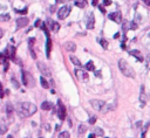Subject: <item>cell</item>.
Masks as SVG:
<instances>
[{
  "label": "cell",
  "mask_w": 150,
  "mask_h": 138,
  "mask_svg": "<svg viewBox=\"0 0 150 138\" xmlns=\"http://www.w3.org/2000/svg\"><path fill=\"white\" fill-rule=\"evenodd\" d=\"M75 6L80 8H85L87 6V0H75Z\"/></svg>",
  "instance_id": "18"
},
{
  "label": "cell",
  "mask_w": 150,
  "mask_h": 138,
  "mask_svg": "<svg viewBox=\"0 0 150 138\" xmlns=\"http://www.w3.org/2000/svg\"><path fill=\"white\" fill-rule=\"evenodd\" d=\"M29 50H31V55H32L33 58H37V54L34 53V50L32 49V47H29Z\"/></svg>",
  "instance_id": "40"
},
{
  "label": "cell",
  "mask_w": 150,
  "mask_h": 138,
  "mask_svg": "<svg viewBox=\"0 0 150 138\" xmlns=\"http://www.w3.org/2000/svg\"><path fill=\"white\" fill-rule=\"evenodd\" d=\"M86 26H87L88 29H93L94 26H95V18H94V14H93V13H90L89 16H88V20H87Z\"/></svg>",
  "instance_id": "13"
},
{
  "label": "cell",
  "mask_w": 150,
  "mask_h": 138,
  "mask_svg": "<svg viewBox=\"0 0 150 138\" xmlns=\"http://www.w3.org/2000/svg\"><path fill=\"white\" fill-rule=\"evenodd\" d=\"M41 25H42V21H41V20H39V19H38L37 21H35V23H34V26L35 27H41Z\"/></svg>",
  "instance_id": "35"
},
{
  "label": "cell",
  "mask_w": 150,
  "mask_h": 138,
  "mask_svg": "<svg viewBox=\"0 0 150 138\" xmlns=\"http://www.w3.org/2000/svg\"><path fill=\"white\" fill-rule=\"evenodd\" d=\"M7 130H8V126L6 124H1L0 125V135H5L7 132Z\"/></svg>",
  "instance_id": "25"
},
{
  "label": "cell",
  "mask_w": 150,
  "mask_h": 138,
  "mask_svg": "<svg viewBox=\"0 0 150 138\" xmlns=\"http://www.w3.org/2000/svg\"><path fill=\"white\" fill-rule=\"evenodd\" d=\"M56 1V4H60V2H64L66 0H55Z\"/></svg>",
  "instance_id": "50"
},
{
  "label": "cell",
  "mask_w": 150,
  "mask_h": 138,
  "mask_svg": "<svg viewBox=\"0 0 150 138\" xmlns=\"http://www.w3.org/2000/svg\"><path fill=\"white\" fill-rule=\"evenodd\" d=\"M129 28H130V22L124 21V22H123V32H124V34L127 33V31H128Z\"/></svg>",
  "instance_id": "29"
},
{
  "label": "cell",
  "mask_w": 150,
  "mask_h": 138,
  "mask_svg": "<svg viewBox=\"0 0 150 138\" xmlns=\"http://www.w3.org/2000/svg\"><path fill=\"white\" fill-rule=\"evenodd\" d=\"M26 138H31V137H26Z\"/></svg>",
  "instance_id": "54"
},
{
  "label": "cell",
  "mask_w": 150,
  "mask_h": 138,
  "mask_svg": "<svg viewBox=\"0 0 150 138\" xmlns=\"http://www.w3.org/2000/svg\"><path fill=\"white\" fill-rule=\"evenodd\" d=\"M46 23L48 25L49 28H50V29H52L53 32H59V29H60V25L58 23V22H55V21H53V20H50V19H48Z\"/></svg>",
  "instance_id": "12"
},
{
  "label": "cell",
  "mask_w": 150,
  "mask_h": 138,
  "mask_svg": "<svg viewBox=\"0 0 150 138\" xmlns=\"http://www.w3.org/2000/svg\"><path fill=\"white\" fill-rule=\"evenodd\" d=\"M11 16L8 14H5V15H0V21H8Z\"/></svg>",
  "instance_id": "32"
},
{
  "label": "cell",
  "mask_w": 150,
  "mask_h": 138,
  "mask_svg": "<svg viewBox=\"0 0 150 138\" xmlns=\"http://www.w3.org/2000/svg\"><path fill=\"white\" fill-rule=\"evenodd\" d=\"M69 58H70V61L73 62V63L75 64V66H77V67H81V62H80V60L76 58V56H73V55H70L69 56Z\"/></svg>",
  "instance_id": "21"
},
{
  "label": "cell",
  "mask_w": 150,
  "mask_h": 138,
  "mask_svg": "<svg viewBox=\"0 0 150 138\" xmlns=\"http://www.w3.org/2000/svg\"><path fill=\"white\" fill-rule=\"evenodd\" d=\"M99 42H100V45H101V46L104 48V49H107V48H108L107 40H104V39H100V40H99Z\"/></svg>",
  "instance_id": "27"
},
{
  "label": "cell",
  "mask_w": 150,
  "mask_h": 138,
  "mask_svg": "<svg viewBox=\"0 0 150 138\" xmlns=\"http://www.w3.org/2000/svg\"><path fill=\"white\" fill-rule=\"evenodd\" d=\"M16 13H19V14H26L27 12H28V8L27 7H25L24 10H15Z\"/></svg>",
  "instance_id": "33"
},
{
  "label": "cell",
  "mask_w": 150,
  "mask_h": 138,
  "mask_svg": "<svg viewBox=\"0 0 150 138\" xmlns=\"http://www.w3.org/2000/svg\"><path fill=\"white\" fill-rule=\"evenodd\" d=\"M55 130H56V131H59V130H60V125H56V126H55Z\"/></svg>",
  "instance_id": "52"
},
{
  "label": "cell",
  "mask_w": 150,
  "mask_h": 138,
  "mask_svg": "<svg viewBox=\"0 0 150 138\" xmlns=\"http://www.w3.org/2000/svg\"><path fill=\"white\" fill-rule=\"evenodd\" d=\"M58 104H59V110H58V115H59V118L61 121H63L64 118H66V106L62 104V102L58 101Z\"/></svg>",
  "instance_id": "10"
},
{
  "label": "cell",
  "mask_w": 150,
  "mask_h": 138,
  "mask_svg": "<svg viewBox=\"0 0 150 138\" xmlns=\"http://www.w3.org/2000/svg\"><path fill=\"white\" fill-rule=\"evenodd\" d=\"M12 83L15 85V88H19V83H18V82L15 81V79H12Z\"/></svg>",
  "instance_id": "43"
},
{
  "label": "cell",
  "mask_w": 150,
  "mask_h": 138,
  "mask_svg": "<svg viewBox=\"0 0 150 138\" xmlns=\"http://www.w3.org/2000/svg\"><path fill=\"white\" fill-rule=\"evenodd\" d=\"M104 138H108V137H104Z\"/></svg>",
  "instance_id": "55"
},
{
  "label": "cell",
  "mask_w": 150,
  "mask_h": 138,
  "mask_svg": "<svg viewBox=\"0 0 150 138\" xmlns=\"http://www.w3.org/2000/svg\"><path fill=\"white\" fill-rule=\"evenodd\" d=\"M69 13H70L69 6H63V7H61L58 11V18L59 19H66L67 16L69 15Z\"/></svg>",
  "instance_id": "4"
},
{
  "label": "cell",
  "mask_w": 150,
  "mask_h": 138,
  "mask_svg": "<svg viewBox=\"0 0 150 138\" xmlns=\"http://www.w3.org/2000/svg\"><path fill=\"white\" fill-rule=\"evenodd\" d=\"M95 75H96L97 77H101V71H100V70H96V71H95Z\"/></svg>",
  "instance_id": "45"
},
{
  "label": "cell",
  "mask_w": 150,
  "mask_h": 138,
  "mask_svg": "<svg viewBox=\"0 0 150 138\" xmlns=\"http://www.w3.org/2000/svg\"><path fill=\"white\" fill-rule=\"evenodd\" d=\"M41 138H42V137H41Z\"/></svg>",
  "instance_id": "56"
},
{
  "label": "cell",
  "mask_w": 150,
  "mask_h": 138,
  "mask_svg": "<svg viewBox=\"0 0 150 138\" xmlns=\"http://www.w3.org/2000/svg\"><path fill=\"white\" fill-rule=\"evenodd\" d=\"M103 5H104V6L112 5V0H103Z\"/></svg>",
  "instance_id": "38"
},
{
  "label": "cell",
  "mask_w": 150,
  "mask_h": 138,
  "mask_svg": "<svg viewBox=\"0 0 150 138\" xmlns=\"http://www.w3.org/2000/svg\"><path fill=\"white\" fill-rule=\"evenodd\" d=\"M13 111H14V108L12 106L11 103H7V106H6V112H7V116L11 117L13 115Z\"/></svg>",
  "instance_id": "20"
},
{
  "label": "cell",
  "mask_w": 150,
  "mask_h": 138,
  "mask_svg": "<svg viewBox=\"0 0 150 138\" xmlns=\"http://www.w3.org/2000/svg\"><path fill=\"white\" fill-rule=\"evenodd\" d=\"M97 1H99V0H93V1H91L93 6H96V5H97Z\"/></svg>",
  "instance_id": "46"
},
{
  "label": "cell",
  "mask_w": 150,
  "mask_h": 138,
  "mask_svg": "<svg viewBox=\"0 0 150 138\" xmlns=\"http://www.w3.org/2000/svg\"><path fill=\"white\" fill-rule=\"evenodd\" d=\"M118 68H120V70L122 71V74H123L124 76H127V77H131V79H134L135 77L134 69L129 66L128 62H127L125 60H122V58H121V60L118 61Z\"/></svg>",
  "instance_id": "2"
},
{
  "label": "cell",
  "mask_w": 150,
  "mask_h": 138,
  "mask_svg": "<svg viewBox=\"0 0 150 138\" xmlns=\"http://www.w3.org/2000/svg\"><path fill=\"white\" fill-rule=\"evenodd\" d=\"M139 101H141V105L144 106L147 103V95L144 91V85H141V95H139Z\"/></svg>",
  "instance_id": "15"
},
{
  "label": "cell",
  "mask_w": 150,
  "mask_h": 138,
  "mask_svg": "<svg viewBox=\"0 0 150 138\" xmlns=\"http://www.w3.org/2000/svg\"><path fill=\"white\" fill-rule=\"evenodd\" d=\"M108 18L112 20L114 22H116V23H121L122 22V14H121V12H114V13H110Z\"/></svg>",
  "instance_id": "7"
},
{
  "label": "cell",
  "mask_w": 150,
  "mask_h": 138,
  "mask_svg": "<svg viewBox=\"0 0 150 138\" xmlns=\"http://www.w3.org/2000/svg\"><path fill=\"white\" fill-rule=\"evenodd\" d=\"M40 83H41V85H42V88H45V89L49 88L48 82H47V80H46V79H45L43 76H41V77H40Z\"/></svg>",
  "instance_id": "23"
},
{
  "label": "cell",
  "mask_w": 150,
  "mask_h": 138,
  "mask_svg": "<svg viewBox=\"0 0 150 138\" xmlns=\"http://www.w3.org/2000/svg\"><path fill=\"white\" fill-rule=\"evenodd\" d=\"M120 37V33H116L115 35H114V39H118Z\"/></svg>",
  "instance_id": "48"
},
{
  "label": "cell",
  "mask_w": 150,
  "mask_h": 138,
  "mask_svg": "<svg viewBox=\"0 0 150 138\" xmlns=\"http://www.w3.org/2000/svg\"><path fill=\"white\" fill-rule=\"evenodd\" d=\"M2 36H4V31H2V29L0 28V39H1Z\"/></svg>",
  "instance_id": "47"
},
{
  "label": "cell",
  "mask_w": 150,
  "mask_h": 138,
  "mask_svg": "<svg viewBox=\"0 0 150 138\" xmlns=\"http://www.w3.org/2000/svg\"><path fill=\"white\" fill-rule=\"evenodd\" d=\"M37 66H38V69L40 70V73H41L43 76H47V77H49V76L52 75V74H50V70H49V68L45 63H42V62H38Z\"/></svg>",
  "instance_id": "5"
},
{
  "label": "cell",
  "mask_w": 150,
  "mask_h": 138,
  "mask_svg": "<svg viewBox=\"0 0 150 138\" xmlns=\"http://www.w3.org/2000/svg\"><path fill=\"white\" fill-rule=\"evenodd\" d=\"M8 67H10V63L6 61L5 63H4V70H5V71H7V70H8Z\"/></svg>",
  "instance_id": "41"
},
{
  "label": "cell",
  "mask_w": 150,
  "mask_h": 138,
  "mask_svg": "<svg viewBox=\"0 0 150 138\" xmlns=\"http://www.w3.org/2000/svg\"><path fill=\"white\" fill-rule=\"evenodd\" d=\"M50 50H52V41H50V37H47V42H46V55H47V58H49V55H50Z\"/></svg>",
  "instance_id": "17"
},
{
  "label": "cell",
  "mask_w": 150,
  "mask_h": 138,
  "mask_svg": "<svg viewBox=\"0 0 150 138\" xmlns=\"http://www.w3.org/2000/svg\"><path fill=\"white\" fill-rule=\"evenodd\" d=\"M34 42H35V39H34V37H31V39L28 40V45H29V47H32L33 45H34Z\"/></svg>",
  "instance_id": "34"
},
{
  "label": "cell",
  "mask_w": 150,
  "mask_h": 138,
  "mask_svg": "<svg viewBox=\"0 0 150 138\" xmlns=\"http://www.w3.org/2000/svg\"><path fill=\"white\" fill-rule=\"evenodd\" d=\"M129 54H130L131 56H135L137 61H141V62H142V61H144V58H143V55L141 54V52H139V50L134 49V50H130V52H129Z\"/></svg>",
  "instance_id": "14"
},
{
  "label": "cell",
  "mask_w": 150,
  "mask_h": 138,
  "mask_svg": "<svg viewBox=\"0 0 150 138\" xmlns=\"http://www.w3.org/2000/svg\"><path fill=\"white\" fill-rule=\"evenodd\" d=\"M64 48L68 52H75L76 50V45L74 42H72V41H68V42L64 43Z\"/></svg>",
  "instance_id": "16"
},
{
  "label": "cell",
  "mask_w": 150,
  "mask_h": 138,
  "mask_svg": "<svg viewBox=\"0 0 150 138\" xmlns=\"http://www.w3.org/2000/svg\"><path fill=\"white\" fill-rule=\"evenodd\" d=\"M4 97V91H2V85L0 83V98H2Z\"/></svg>",
  "instance_id": "42"
},
{
  "label": "cell",
  "mask_w": 150,
  "mask_h": 138,
  "mask_svg": "<svg viewBox=\"0 0 150 138\" xmlns=\"http://www.w3.org/2000/svg\"><path fill=\"white\" fill-rule=\"evenodd\" d=\"M52 103H49V102H43L42 104H41V109L42 110H50L52 109Z\"/></svg>",
  "instance_id": "22"
},
{
  "label": "cell",
  "mask_w": 150,
  "mask_h": 138,
  "mask_svg": "<svg viewBox=\"0 0 150 138\" xmlns=\"http://www.w3.org/2000/svg\"><path fill=\"white\" fill-rule=\"evenodd\" d=\"M28 22H29V20L27 18H19V19H16V28L19 29V28H22V27L27 26Z\"/></svg>",
  "instance_id": "11"
},
{
  "label": "cell",
  "mask_w": 150,
  "mask_h": 138,
  "mask_svg": "<svg viewBox=\"0 0 150 138\" xmlns=\"http://www.w3.org/2000/svg\"><path fill=\"white\" fill-rule=\"evenodd\" d=\"M142 2L145 4L147 6H150V0H142Z\"/></svg>",
  "instance_id": "44"
},
{
  "label": "cell",
  "mask_w": 150,
  "mask_h": 138,
  "mask_svg": "<svg viewBox=\"0 0 150 138\" xmlns=\"http://www.w3.org/2000/svg\"><path fill=\"white\" fill-rule=\"evenodd\" d=\"M94 133L96 135V136H103L104 132H103V130H102L101 127H95L94 129Z\"/></svg>",
  "instance_id": "26"
},
{
  "label": "cell",
  "mask_w": 150,
  "mask_h": 138,
  "mask_svg": "<svg viewBox=\"0 0 150 138\" xmlns=\"http://www.w3.org/2000/svg\"><path fill=\"white\" fill-rule=\"evenodd\" d=\"M89 103H90V105L93 106L95 110H99V111H101L102 108L106 105V102L101 101V100H90Z\"/></svg>",
  "instance_id": "6"
},
{
  "label": "cell",
  "mask_w": 150,
  "mask_h": 138,
  "mask_svg": "<svg viewBox=\"0 0 150 138\" xmlns=\"http://www.w3.org/2000/svg\"><path fill=\"white\" fill-rule=\"evenodd\" d=\"M114 109H115V105H112V104H109V105H104V106H103L101 111L103 112V114H107V112L112 111V110H114Z\"/></svg>",
  "instance_id": "19"
},
{
  "label": "cell",
  "mask_w": 150,
  "mask_h": 138,
  "mask_svg": "<svg viewBox=\"0 0 150 138\" xmlns=\"http://www.w3.org/2000/svg\"><path fill=\"white\" fill-rule=\"evenodd\" d=\"M54 11H55V6H52V7H50V12L53 13Z\"/></svg>",
  "instance_id": "51"
},
{
  "label": "cell",
  "mask_w": 150,
  "mask_h": 138,
  "mask_svg": "<svg viewBox=\"0 0 150 138\" xmlns=\"http://www.w3.org/2000/svg\"><path fill=\"white\" fill-rule=\"evenodd\" d=\"M86 69H87V70H90V71H94V70H95V66H94V62H93V61H89V62H87Z\"/></svg>",
  "instance_id": "24"
},
{
  "label": "cell",
  "mask_w": 150,
  "mask_h": 138,
  "mask_svg": "<svg viewBox=\"0 0 150 138\" xmlns=\"http://www.w3.org/2000/svg\"><path fill=\"white\" fill-rule=\"evenodd\" d=\"M7 138H13V136H11V135H8V137Z\"/></svg>",
  "instance_id": "53"
},
{
  "label": "cell",
  "mask_w": 150,
  "mask_h": 138,
  "mask_svg": "<svg viewBox=\"0 0 150 138\" xmlns=\"http://www.w3.org/2000/svg\"><path fill=\"white\" fill-rule=\"evenodd\" d=\"M137 28H138V25H137V22H136V21H131V22H130V29L135 31V29H137Z\"/></svg>",
  "instance_id": "31"
},
{
  "label": "cell",
  "mask_w": 150,
  "mask_h": 138,
  "mask_svg": "<svg viewBox=\"0 0 150 138\" xmlns=\"http://www.w3.org/2000/svg\"><path fill=\"white\" fill-rule=\"evenodd\" d=\"M59 138H70V135H69V132L63 131V132H61L59 135Z\"/></svg>",
  "instance_id": "30"
},
{
  "label": "cell",
  "mask_w": 150,
  "mask_h": 138,
  "mask_svg": "<svg viewBox=\"0 0 150 138\" xmlns=\"http://www.w3.org/2000/svg\"><path fill=\"white\" fill-rule=\"evenodd\" d=\"M95 136H96L95 133H91V135H89V137L88 138H95Z\"/></svg>",
  "instance_id": "49"
},
{
  "label": "cell",
  "mask_w": 150,
  "mask_h": 138,
  "mask_svg": "<svg viewBox=\"0 0 150 138\" xmlns=\"http://www.w3.org/2000/svg\"><path fill=\"white\" fill-rule=\"evenodd\" d=\"M99 10H100L103 14L106 13V8H104V6H103V5H99Z\"/></svg>",
  "instance_id": "37"
},
{
  "label": "cell",
  "mask_w": 150,
  "mask_h": 138,
  "mask_svg": "<svg viewBox=\"0 0 150 138\" xmlns=\"http://www.w3.org/2000/svg\"><path fill=\"white\" fill-rule=\"evenodd\" d=\"M74 73H75V76H76L80 81H87L88 80V74H87L85 70H82V69H75Z\"/></svg>",
  "instance_id": "8"
},
{
  "label": "cell",
  "mask_w": 150,
  "mask_h": 138,
  "mask_svg": "<svg viewBox=\"0 0 150 138\" xmlns=\"http://www.w3.org/2000/svg\"><path fill=\"white\" fill-rule=\"evenodd\" d=\"M147 68L150 69V55L147 56Z\"/></svg>",
  "instance_id": "39"
},
{
  "label": "cell",
  "mask_w": 150,
  "mask_h": 138,
  "mask_svg": "<svg viewBox=\"0 0 150 138\" xmlns=\"http://www.w3.org/2000/svg\"><path fill=\"white\" fill-rule=\"evenodd\" d=\"M22 83H24V85H26V87H34V84H35V81H34V79H33V76L28 71H25V70H22Z\"/></svg>",
  "instance_id": "3"
},
{
  "label": "cell",
  "mask_w": 150,
  "mask_h": 138,
  "mask_svg": "<svg viewBox=\"0 0 150 138\" xmlns=\"http://www.w3.org/2000/svg\"><path fill=\"white\" fill-rule=\"evenodd\" d=\"M96 122V117H90L89 118V124H95Z\"/></svg>",
  "instance_id": "36"
},
{
  "label": "cell",
  "mask_w": 150,
  "mask_h": 138,
  "mask_svg": "<svg viewBox=\"0 0 150 138\" xmlns=\"http://www.w3.org/2000/svg\"><path fill=\"white\" fill-rule=\"evenodd\" d=\"M4 54L6 55V58H11V60H14V58H15V47L8 46V47L6 48V50L4 52Z\"/></svg>",
  "instance_id": "9"
},
{
  "label": "cell",
  "mask_w": 150,
  "mask_h": 138,
  "mask_svg": "<svg viewBox=\"0 0 150 138\" xmlns=\"http://www.w3.org/2000/svg\"><path fill=\"white\" fill-rule=\"evenodd\" d=\"M87 131V126L86 125H83V124H81L80 126H79V133L82 135V133H85Z\"/></svg>",
  "instance_id": "28"
},
{
  "label": "cell",
  "mask_w": 150,
  "mask_h": 138,
  "mask_svg": "<svg viewBox=\"0 0 150 138\" xmlns=\"http://www.w3.org/2000/svg\"><path fill=\"white\" fill-rule=\"evenodd\" d=\"M16 110H18V112H19L20 116L29 117V116H32L33 114H35L38 109L33 103H29V102H22V103H19V104H18Z\"/></svg>",
  "instance_id": "1"
}]
</instances>
